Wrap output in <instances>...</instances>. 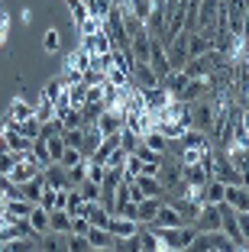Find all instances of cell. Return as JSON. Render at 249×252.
<instances>
[{
    "instance_id": "cell-1",
    "label": "cell",
    "mask_w": 249,
    "mask_h": 252,
    "mask_svg": "<svg viewBox=\"0 0 249 252\" xmlns=\"http://www.w3.org/2000/svg\"><path fill=\"white\" fill-rule=\"evenodd\" d=\"M188 249H194V252H233L236 246L223 230H198V236L191 239Z\"/></svg>"
},
{
    "instance_id": "cell-2",
    "label": "cell",
    "mask_w": 249,
    "mask_h": 252,
    "mask_svg": "<svg viewBox=\"0 0 249 252\" xmlns=\"http://www.w3.org/2000/svg\"><path fill=\"white\" fill-rule=\"evenodd\" d=\"M213 117H217V110H213L211 97H201V100H194V104H191V126H194V129H201V133L211 136Z\"/></svg>"
},
{
    "instance_id": "cell-3",
    "label": "cell",
    "mask_w": 249,
    "mask_h": 252,
    "mask_svg": "<svg viewBox=\"0 0 249 252\" xmlns=\"http://www.w3.org/2000/svg\"><path fill=\"white\" fill-rule=\"evenodd\" d=\"M165 52H169V65L172 68H184V62H188V30L175 32V36L165 42Z\"/></svg>"
},
{
    "instance_id": "cell-4",
    "label": "cell",
    "mask_w": 249,
    "mask_h": 252,
    "mask_svg": "<svg viewBox=\"0 0 249 252\" xmlns=\"http://www.w3.org/2000/svg\"><path fill=\"white\" fill-rule=\"evenodd\" d=\"M97 129H101V136H113V133H120L126 126V110H117V107H107V110L97 117Z\"/></svg>"
},
{
    "instance_id": "cell-5",
    "label": "cell",
    "mask_w": 249,
    "mask_h": 252,
    "mask_svg": "<svg viewBox=\"0 0 249 252\" xmlns=\"http://www.w3.org/2000/svg\"><path fill=\"white\" fill-rule=\"evenodd\" d=\"M140 226H142L140 220H133V217H123V214H113V217H110V223H107V230L113 233L117 239H130V236H136V233H140Z\"/></svg>"
},
{
    "instance_id": "cell-6",
    "label": "cell",
    "mask_w": 249,
    "mask_h": 252,
    "mask_svg": "<svg viewBox=\"0 0 249 252\" xmlns=\"http://www.w3.org/2000/svg\"><path fill=\"white\" fill-rule=\"evenodd\" d=\"M42 175H45V185L55 188V191H71V188H74V185H71V178H68V168H65V165H59V162L45 165Z\"/></svg>"
},
{
    "instance_id": "cell-7",
    "label": "cell",
    "mask_w": 249,
    "mask_h": 252,
    "mask_svg": "<svg viewBox=\"0 0 249 252\" xmlns=\"http://www.w3.org/2000/svg\"><path fill=\"white\" fill-rule=\"evenodd\" d=\"M223 204H230L236 214H240V210H249V188L246 185H227Z\"/></svg>"
},
{
    "instance_id": "cell-8",
    "label": "cell",
    "mask_w": 249,
    "mask_h": 252,
    "mask_svg": "<svg viewBox=\"0 0 249 252\" xmlns=\"http://www.w3.org/2000/svg\"><path fill=\"white\" fill-rule=\"evenodd\" d=\"M81 45H84V49H88L91 55H110V52H113V39L107 36V30H101L97 36L81 39Z\"/></svg>"
},
{
    "instance_id": "cell-9",
    "label": "cell",
    "mask_w": 249,
    "mask_h": 252,
    "mask_svg": "<svg viewBox=\"0 0 249 252\" xmlns=\"http://www.w3.org/2000/svg\"><path fill=\"white\" fill-rule=\"evenodd\" d=\"M223 204V200H220ZM220 204H204L198 214V220H194V226L198 230H220Z\"/></svg>"
},
{
    "instance_id": "cell-10",
    "label": "cell",
    "mask_w": 249,
    "mask_h": 252,
    "mask_svg": "<svg viewBox=\"0 0 249 252\" xmlns=\"http://www.w3.org/2000/svg\"><path fill=\"white\" fill-rule=\"evenodd\" d=\"M130 78H133V84H140V88H155V84H159V74L152 71L149 62H136L133 71H130Z\"/></svg>"
},
{
    "instance_id": "cell-11",
    "label": "cell",
    "mask_w": 249,
    "mask_h": 252,
    "mask_svg": "<svg viewBox=\"0 0 249 252\" xmlns=\"http://www.w3.org/2000/svg\"><path fill=\"white\" fill-rule=\"evenodd\" d=\"M142 100H146V110L155 113V110H162V107L172 100V94L162 88V84H155V88H142Z\"/></svg>"
},
{
    "instance_id": "cell-12",
    "label": "cell",
    "mask_w": 249,
    "mask_h": 252,
    "mask_svg": "<svg viewBox=\"0 0 249 252\" xmlns=\"http://www.w3.org/2000/svg\"><path fill=\"white\" fill-rule=\"evenodd\" d=\"M136 188H140L146 197H165V185L159 181V175H136Z\"/></svg>"
},
{
    "instance_id": "cell-13",
    "label": "cell",
    "mask_w": 249,
    "mask_h": 252,
    "mask_svg": "<svg viewBox=\"0 0 249 252\" xmlns=\"http://www.w3.org/2000/svg\"><path fill=\"white\" fill-rule=\"evenodd\" d=\"M26 223H30V230L36 233V236H45V233L52 230V226H49V210H45L42 204H36V207L30 210V217H26Z\"/></svg>"
},
{
    "instance_id": "cell-14",
    "label": "cell",
    "mask_w": 249,
    "mask_h": 252,
    "mask_svg": "<svg viewBox=\"0 0 249 252\" xmlns=\"http://www.w3.org/2000/svg\"><path fill=\"white\" fill-rule=\"evenodd\" d=\"M49 226H52V233L68 236V233H71V214H68V210H62V207L49 210Z\"/></svg>"
},
{
    "instance_id": "cell-15",
    "label": "cell",
    "mask_w": 249,
    "mask_h": 252,
    "mask_svg": "<svg viewBox=\"0 0 249 252\" xmlns=\"http://www.w3.org/2000/svg\"><path fill=\"white\" fill-rule=\"evenodd\" d=\"M26 117H33V104L26 97H13L10 100V110H7V120L10 123H23Z\"/></svg>"
},
{
    "instance_id": "cell-16",
    "label": "cell",
    "mask_w": 249,
    "mask_h": 252,
    "mask_svg": "<svg viewBox=\"0 0 249 252\" xmlns=\"http://www.w3.org/2000/svg\"><path fill=\"white\" fill-rule=\"evenodd\" d=\"M223 194H227V185L217 181V178H207V185L201 188V200H204V204H220Z\"/></svg>"
},
{
    "instance_id": "cell-17",
    "label": "cell",
    "mask_w": 249,
    "mask_h": 252,
    "mask_svg": "<svg viewBox=\"0 0 249 252\" xmlns=\"http://www.w3.org/2000/svg\"><path fill=\"white\" fill-rule=\"evenodd\" d=\"M162 200H165V197H146V200H140V204H136V220H140V223H152V217L159 214V207H162Z\"/></svg>"
},
{
    "instance_id": "cell-18",
    "label": "cell",
    "mask_w": 249,
    "mask_h": 252,
    "mask_svg": "<svg viewBox=\"0 0 249 252\" xmlns=\"http://www.w3.org/2000/svg\"><path fill=\"white\" fill-rule=\"evenodd\" d=\"M84 217L91 220V226H104V230H107V223H110V217H113V214L104 207L101 200H91V204H88V214H84Z\"/></svg>"
},
{
    "instance_id": "cell-19",
    "label": "cell",
    "mask_w": 249,
    "mask_h": 252,
    "mask_svg": "<svg viewBox=\"0 0 249 252\" xmlns=\"http://www.w3.org/2000/svg\"><path fill=\"white\" fill-rule=\"evenodd\" d=\"M33 207H36V204H33V200H26V197H7V214L16 217V220H26Z\"/></svg>"
},
{
    "instance_id": "cell-20",
    "label": "cell",
    "mask_w": 249,
    "mask_h": 252,
    "mask_svg": "<svg viewBox=\"0 0 249 252\" xmlns=\"http://www.w3.org/2000/svg\"><path fill=\"white\" fill-rule=\"evenodd\" d=\"M133 156L140 158L142 165H152V168H162V162H165V156H162V152H155V149H149L146 142H140V146H136V152H133Z\"/></svg>"
},
{
    "instance_id": "cell-21",
    "label": "cell",
    "mask_w": 249,
    "mask_h": 252,
    "mask_svg": "<svg viewBox=\"0 0 249 252\" xmlns=\"http://www.w3.org/2000/svg\"><path fill=\"white\" fill-rule=\"evenodd\" d=\"M104 78H107V84H113V88H126V84L133 81L130 71H126L123 65H117V62H110V68H107V74H104Z\"/></svg>"
},
{
    "instance_id": "cell-22",
    "label": "cell",
    "mask_w": 249,
    "mask_h": 252,
    "mask_svg": "<svg viewBox=\"0 0 249 252\" xmlns=\"http://www.w3.org/2000/svg\"><path fill=\"white\" fill-rule=\"evenodd\" d=\"M65 94V78H49V81L42 84V91H39V97H45V100H52V104H55V100H59V97Z\"/></svg>"
},
{
    "instance_id": "cell-23",
    "label": "cell",
    "mask_w": 249,
    "mask_h": 252,
    "mask_svg": "<svg viewBox=\"0 0 249 252\" xmlns=\"http://www.w3.org/2000/svg\"><path fill=\"white\" fill-rule=\"evenodd\" d=\"M59 120H62V126L65 129H78V126H84V117H81V107H62L59 110Z\"/></svg>"
},
{
    "instance_id": "cell-24",
    "label": "cell",
    "mask_w": 249,
    "mask_h": 252,
    "mask_svg": "<svg viewBox=\"0 0 249 252\" xmlns=\"http://www.w3.org/2000/svg\"><path fill=\"white\" fill-rule=\"evenodd\" d=\"M104 136H101V129H97L94 123L91 126H84V142H81V152H84V158H91V152L97 149V142H101Z\"/></svg>"
},
{
    "instance_id": "cell-25",
    "label": "cell",
    "mask_w": 249,
    "mask_h": 252,
    "mask_svg": "<svg viewBox=\"0 0 249 252\" xmlns=\"http://www.w3.org/2000/svg\"><path fill=\"white\" fill-rule=\"evenodd\" d=\"M33 117H36L39 123H49V120H52V117H59V113H55V104H52V100L39 97L36 104H33Z\"/></svg>"
},
{
    "instance_id": "cell-26",
    "label": "cell",
    "mask_w": 249,
    "mask_h": 252,
    "mask_svg": "<svg viewBox=\"0 0 249 252\" xmlns=\"http://www.w3.org/2000/svg\"><path fill=\"white\" fill-rule=\"evenodd\" d=\"M142 142H146L149 149H155V152H162V156H165V152H169V146H172V142L165 139V136H162L159 129H149V133L142 136Z\"/></svg>"
},
{
    "instance_id": "cell-27",
    "label": "cell",
    "mask_w": 249,
    "mask_h": 252,
    "mask_svg": "<svg viewBox=\"0 0 249 252\" xmlns=\"http://www.w3.org/2000/svg\"><path fill=\"white\" fill-rule=\"evenodd\" d=\"M68 10H71V23H74V30H78L81 23L91 16V10H88V0H71L68 3Z\"/></svg>"
},
{
    "instance_id": "cell-28",
    "label": "cell",
    "mask_w": 249,
    "mask_h": 252,
    "mask_svg": "<svg viewBox=\"0 0 249 252\" xmlns=\"http://www.w3.org/2000/svg\"><path fill=\"white\" fill-rule=\"evenodd\" d=\"M45 139V149H49V156H52V162H59L62 158V152H65V139H62V133H52V136H42Z\"/></svg>"
},
{
    "instance_id": "cell-29",
    "label": "cell",
    "mask_w": 249,
    "mask_h": 252,
    "mask_svg": "<svg viewBox=\"0 0 249 252\" xmlns=\"http://www.w3.org/2000/svg\"><path fill=\"white\" fill-rule=\"evenodd\" d=\"M101 30H104V20H101V16H94V13H91L88 20H84V23L78 26V36H81V39H88V36H97Z\"/></svg>"
},
{
    "instance_id": "cell-30",
    "label": "cell",
    "mask_w": 249,
    "mask_h": 252,
    "mask_svg": "<svg viewBox=\"0 0 249 252\" xmlns=\"http://www.w3.org/2000/svg\"><path fill=\"white\" fill-rule=\"evenodd\" d=\"M42 49H45V52H49V55H55V52H59V49H62V32L55 30V26L42 32Z\"/></svg>"
},
{
    "instance_id": "cell-31",
    "label": "cell",
    "mask_w": 249,
    "mask_h": 252,
    "mask_svg": "<svg viewBox=\"0 0 249 252\" xmlns=\"http://www.w3.org/2000/svg\"><path fill=\"white\" fill-rule=\"evenodd\" d=\"M16 129H20V133L26 136V139H36V136L42 133V123H39L36 117H26L23 123H16Z\"/></svg>"
},
{
    "instance_id": "cell-32",
    "label": "cell",
    "mask_w": 249,
    "mask_h": 252,
    "mask_svg": "<svg viewBox=\"0 0 249 252\" xmlns=\"http://www.w3.org/2000/svg\"><path fill=\"white\" fill-rule=\"evenodd\" d=\"M120 181H123V168H104V181H101V188L104 191H113V188L120 185Z\"/></svg>"
},
{
    "instance_id": "cell-33",
    "label": "cell",
    "mask_w": 249,
    "mask_h": 252,
    "mask_svg": "<svg viewBox=\"0 0 249 252\" xmlns=\"http://www.w3.org/2000/svg\"><path fill=\"white\" fill-rule=\"evenodd\" d=\"M78 191H81V197H84V200H101V185H97V181H91V178L81 181Z\"/></svg>"
},
{
    "instance_id": "cell-34",
    "label": "cell",
    "mask_w": 249,
    "mask_h": 252,
    "mask_svg": "<svg viewBox=\"0 0 249 252\" xmlns=\"http://www.w3.org/2000/svg\"><path fill=\"white\" fill-rule=\"evenodd\" d=\"M78 162H84V152H81V149H71V146H65V152H62L59 165H65V168H71V165H78Z\"/></svg>"
},
{
    "instance_id": "cell-35",
    "label": "cell",
    "mask_w": 249,
    "mask_h": 252,
    "mask_svg": "<svg viewBox=\"0 0 249 252\" xmlns=\"http://www.w3.org/2000/svg\"><path fill=\"white\" fill-rule=\"evenodd\" d=\"M62 139H65V146L81 149V142H84V126H78V129H62Z\"/></svg>"
},
{
    "instance_id": "cell-36",
    "label": "cell",
    "mask_w": 249,
    "mask_h": 252,
    "mask_svg": "<svg viewBox=\"0 0 249 252\" xmlns=\"http://www.w3.org/2000/svg\"><path fill=\"white\" fill-rule=\"evenodd\" d=\"M16 158H20V152H13V149H7V152H0V175H10L16 165Z\"/></svg>"
},
{
    "instance_id": "cell-37",
    "label": "cell",
    "mask_w": 249,
    "mask_h": 252,
    "mask_svg": "<svg viewBox=\"0 0 249 252\" xmlns=\"http://www.w3.org/2000/svg\"><path fill=\"white\" fill-rule=\"evenodd\" d=\"M236 226H240V236H243V243L249 246V210H240V214H236Z\"/></svg>"
},
{
    "instance_id": "cell-38",
    "label": "cell",
    "mask_w": 249,
    "mask_h": 252,
    "mask_svg": "<svg viewBox=\"0 0 249 252\" xmlns=\"http://www.w3.org/2000/svg\"><path fill=\"white\" fill-rule=\"evenodd\" d=\"M88 230H91V220H88V217H71V233L88 236Z\"/></svg>"
},
{
    "instance_id": "cell-39",
    "label": "cell",
    "mask_w": 249,
    "mask_h": 252,
    "mask_svg": "<svg viewBox=\"0 0 249 252\" xmlns=\"http://www.w3.org/2000/svg\"><path fill=\"white\" fill-rule=\"evenodd\" d=\"M20 23H26V26L33 23V10H30V7H23V10H20Z\"/></svg>"
}]
</instances>
